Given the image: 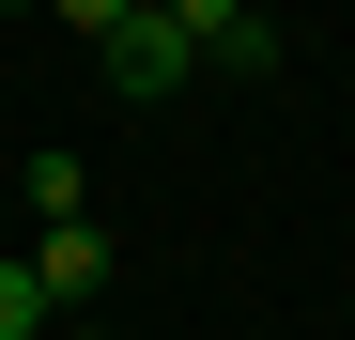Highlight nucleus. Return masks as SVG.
Segmentation results:
<instances>
[{
  "label": "nucleus",
  "mask_w": 355,
  "mask_h": 340,
  "mask_svg": "<svg viewBox=\"0 0 355 340\" xmlns=\"http://www.w3.org/2000/svg\"><path fill=\"white\" fill-rule=\"evenodd\" d=\"M170 16H186V31H201V46H216V31H232V16H248V0H170Z\"/></svg>",
  "instance_id": "obj_6"
},
{
  "label": "nucleus",
  "mask_w": 355,
  "mask_h": 340,
  "mask_svg": "<svg viewBox=\"0 0 355 340\" xmlns=\"http://www.w3.org/2000/svg\"><path fill=\"white\" fill-rule=\"evenodd\" d=\"M93 62H108V93H170V78H186V62H201V31H186V16H170V0H139V16H124V31H108V46H93Z\"/></svg>",
  "instance_id": "obj_1"
},
{
  "label": "nucleus",
  "mask_w": 355,
  "mask_h": 340,
  "mask_svg": "<svg viewBox=\"0 0 355 340\" xmlns=\"http://www.w3.org/2000/svg\"><path fill=\"white\" fill-rule=\"evenodd\" d=\"M31 325H46V278H31V263H0V340H31Z\"/></svg>",
  "instance_id": "obj_4"
},
{
  "label": "nucleus",
  "mask_w": 355,
  "mask_h": 340,
  "mask_svg": "<svg viewBox=\"0 0 355 340\" xmlns=\"http://www.w3.org/2000/svg\"><path fill=\"white\" fill-rule=\"evenodd\" d=\"M0 16H46V0H0Z\"/></svg>",
  "instance_id": "obj_7"
},
{
  "label": "nucleus",
  "mask_w": 355,
  "mask_h": 340,
  "mask_svg": "<svg viewBox=\"0 0 355 340\" xmlns=\"http://www.w3.org/2000/svg\"><path fill=\"white\" fill-rule=\"evenodd\" d=\"M201 62H216V78H278V16H232V31L201 46Z\"/></svg>",
  "instance_id": "obj_3"
},
{
  "label": "nucleus",
  "mask_w": 355,
  "mask_h": 340,
  "mask_svg": "<svg viewBox=\"0 0 355 340\" xmlns=\"http://www.w3.org/2000/svg\"><path fill=\"white\" fill-rule=\"evenodd\" d=\"M46 16H78V31L108 46V31H124V16H139V0H46Z\"/></svg>",
  "instance_id": "obj_5"
},
{
  "label": "nucleus",
  "mask_w": 355,
  "mask_h": 340,
  "mask_svg": "<svg viewBox=\"0 0 355 340\" xmlns=\"http://www.w3.org/2000/svg\"><path fill=\"white\" fill-rule=\"evenodd\" d=\"M31 278H46V309H93V294H108V232H93V216H46Z\"/></svg>",
  "instance_id": "obj_2"
}]
</instances>
